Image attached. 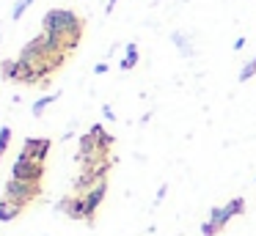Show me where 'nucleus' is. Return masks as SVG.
Listing matches in <instances>:
<instances>
[{"instance_id": "obj_1", "label": "nucleus", "mask_w": 256, "mask_h": 236, "mask_svg": "<svg viewBox=\"0 0 256 236\" xmlns=\"http://www.w3.org/2000/svg\"><path fill=\"white\" fill-rule=\"evenodd\" d=\"M83 16H78L74 11L69 8H50L42 19V30L44 33H58L64 38V52L72 55L78 49L80 38H83Z\"/></svg>"}, {"instance_id": "obj_2", "label": "nucleus", "mask_w": 256, "mask_h": 236, "mask_svg": "<svg viewBox=\"0 0 256 236\" xmlns=\"http://www.w3.org/2000/svg\"><path fill=\"white\" fill-rule=\"evenodd\" d=\"M42 195V184H30V181H20V179H8L3 187V201L14 203V206H28Z\"/></svg>"}, {"instance_id": "obj_3", "label": "nucleus", "mask_w": 256, "mask_h": 236, "mask_svg": "<svg viewBox=\"0 0 256 236\" xmlns=\"http://www.w3.org/2000/svg\"><path fill=\"white\" fill-rule=\"evenodd\" d=\"M12 179L20 181H30V184H42L44 179V162H36V159H28L20 154L12 165Z\"/></svg>"}, {"instance_id": "obj_4", "label": "nucleus", "mask_w": 256, "mask_h": 236, "mask_svg": "<svg viewBox=\"0 0 256 236\" xmlns=\"http://www.w3.org/2000/svg\"><path fill=\"white\" fill-rule=\"evenodd\" d=\"M240 214H245V198H232V201L226 203V206H212L210 212V223H215L218 228H226L228 220L240 217Z\"/></svg>"}, {"instance_id": "obj_5", "label": "nucleus", "mask_w": 256, "mask_h": 236, "mask_svg": "<svg viewBox=\"0 0 256 236\" xmlns=\"http://www.w3.org/2000/svg\"><path fill=\"white\" fill-rule=\"evenodd\" d=\"M105 195H108V179H102L100 184H94L88 192H83V203H86V223H91V220L96 217V209L102 206Z\"/></svg>"}, {"instance_id": "obj_6", "label": "nucleus", "mask_w": 256, "mask_h": 236, "mask_svg": "<svg viewBox=\"0 0 256 236\" xmlns=\"http://www.w3.org/2000/svg\"><path fill=\"white\" fill-rule=\"evenodd\" d=\"M50 148H52V140L50 137H28V140L22 143V157H28V159H36V162H44L47 159V154H50Z\"/></svg>"}, {"instance_id": "obj_7", "label": "nucleus", "mask_w": 256, "mask_h": 236, "mask_svg": "<svg viewBox=\"0 0 256 236\" xmlns=\"http://www.w3.org/2000/svg\"><path fill=\"white\" fill-rule=\"evenodd\" d=\"M58 212H64L69 220H86L83 195H69V198H64V201H58Z\"/></svg>"}, {"instance_id": "obj_8", "label": "nucleus", "mask_w": 256, "mask_h": 236, "mask_svg": "<svg viewBox=\"0 0 256 236\" xmlns=\"http://www.w3.org/2000/svg\"><path fill=\"white\" fill-rule=\"evenodd\" d=\"M138 60H140V49H138V44H127V52H124V58H122V69L124 71H130V69H135V66H138Z\"/></svg>"}, {"instance_id": "obj_9", "label": "nucleus", "mask_w": 256, "mask_h": 236, "mask_svg": "<svg viewBox=\"0 0 256 236\" xmlns=\"http://www.w3.org/2000/svg\"><path fill=\"white\" fill-rule=\"evenodd\" d=\"M17 71H20V60L17 58H6V60H0V77L3 80H14L17 82Z\"/></svg>"}, {"instance_id": "obj_10", "label": "nucleus", "mask_w": 256, "mask_h": 236, "mask_svg": "<svg viewBox=\"0 0 256 236\" xmlns=\"http://www.w3.org/2000/svg\"><path fill=\"white\" fill-rule=\"evenodd\" d=\"M88 132L96 137V140H100V148H102V151H105V154H110V148H113V135H108V132L102 129V124H94Z\"/></svg>"}, {"instance_id": "obj_11", "label": "nucleus", "mask_w": 256, "mask_h": 236, "mask_svg": "<svg viewBox=\"0 0 256 236\" xmlns=\"http://www.w3.org/2000/svg\"><path fill=\"white\" fill-rule=\"evenodd\" d=\"M22 214V206H14L8 201H0V223H12Z\"/></svg>"}, {"instance_id": "obj_12", "label": "nucleus", "mask_w": 256, "mask_h": 236, "mask_svg": "<svg viewBox=\"0 0 256 236\" xmlns=\"http://www.w3.org/2000/svg\"><path fill=\"white\" fill-rule=\"evenodd\" d=\"M58 96H61V93H50V96H42L39 102H34V107H30V113H34L36 118H42V115H44V110L50 107V104L56 102Z\"/></svg>"}, {"instance_id": "obj_13", "label": "nucleus", "mask_w": 256, "mask_h": 236, "mask_svg": "<svg viewBox=\"0 0 256 236\" xmlns=\"http://www.w3.org/2000/svg\"><path fill=\"white\" fill-rule=\"evenodd\" d=\"M171 41L176 44V49H179L182 55H188V58L193 55V47H190V38H188V36H182L179 30H176V33H171Z\"/></svg>"}, {"instance_id": "obj_14", "label": "nucleus", "mask_w": 256, "mask_h": 236, "mask_svg": "<svg viewBox=\"0 0 256 236\" xmlns=\"http://www.w3.org/2000/svg\"><path fill=\"white\" fill-rule=\"evenodd\" d=\"M254 74H256V55H254V58H250L248 63L242 66V69H240V82H248Z\"/></svg>"}, {"instance_id": "obj_15", "label": "nucleus", "mask_w": 256, "mask_h": 236, "mask_svg": "<svg viewBox=\"0 0 256 236\" xmlns=\"http://www.w3.org/2000/svg\"><path fill=\"white\" fill-rule=\"evenodd\" d=\"M8 143H12V126H0V159L6 154Z\"/></svg>"}, {"instance_id": "obj_16", "label": "nucleus", "mask_w": 256, "mask_h": 236, "mask_svg": "<svg viewBox=\"0 0 256 236\" xmlns=\"http://www.w3.org/2000/svg\"><path fill=\"white\" fill-rule=\"evenodd\" d=\"M201 234H204V236H218V234H220V228H218L215 223H210V220H206V223L201 225Z\"/></svg>"}, {"instance_id": "obj_17", "label": "nucleus", "mask_w": 256, "mask_h": 236, "mask_svg": "<svg viewBox=\"0 0 256 236\" xmlns=\"http://www.w3.org/2000/svg\"><path fill=\"white\" fill-rule=\"evenodd\" d=\"M166 195H168V184H162L160 190H157V195H154V206H157V203H162V198H166Z\"/></svg>"}, {"instance_id": "obj_18", "label": "nucleus", "mask_w": 256, "mask_h": 236, "mask_svg": "<svg viewBox=\"0 0 256 236\" xmlns=\"http://www.w3.org/2000/svg\"><path fill=\"white\" fill-rule=\"evenodd\" d=\"M102 113H105V118H108V121H116V113H113L110 104H105V107H102Z\"/></svg>"}, {"instance_id": "obj_19", "label": "nucleus", "mask_w": 256, "mask_h": 236, "mask_svg": "<svg viewBox=\"0 0 256 236\" xmlns=\"http://www.w3.org/2000/svg\"><path fill=\"white\" fill-rule=\"evenodd\" d=\"M94 71H96V74H105V71H108V63H96Z\"/></svg>"}, {"instance_id": "obj_20", "label": "nucleus", "mask_w": 256, "mask_h": 236, "mask_svg": "<svg viewBox=\"0 0 256 236\" xmlns=\"http://www.w3.org/2000/svg\"><path fill=\"white\" fill-rule=\"evenodd\" d=\"M242 47H245V38H242V36H240V38H237V41H234V49H242Z\"/></svg>"}, {"instance_id": "obj_21", "label": "nucleus", "mask_w": 256, "mask_h": 236, "mask_svg": "<svg viewBox=\"0 0 256 236\" xmlns=\"http://www.w3.org/2000/svg\"><path fill=\"white\" fill-rule=\"evenodd\" d=\"M116 3H118V0H108V8H105V11H108V14H110V11H113V8H116Z\"/></svg>"}, {"instance_id": "obj_22", "label": "nucleus", "mask_w": 256, "mask_h": 236, "mask_svg": "<svg viewBox=\"0 0 256 236\" xmlns=\"http://www.w3.org/2000/svg\"><path fill=\"white\" fill-rule=\"evenodd\" d=\"M25 3H28V5H30V3H34V0H25Z\"/></svg>"}]
</instances>
